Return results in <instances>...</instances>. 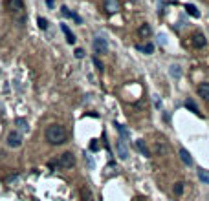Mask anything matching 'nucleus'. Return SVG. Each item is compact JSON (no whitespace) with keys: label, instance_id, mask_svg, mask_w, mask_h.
<instances>
[{"label":"nucleus","instance_id":"1","mask_svg":"<svg viewBox=\"0 0 209 201\" xmlns=\"http://www.w3.org/2000/svg\"><path fill=\"white\" fill-rule=\"evenodd\" d=\"M46 141L50 143V144H63V143H66V139H68V132L64 130V126H61V124H50L48 128H46Z\"/></svg>","mask_w":209,"mask_h":201},{"label":"nucleus","instance_id":"2","mask_svg":"<svg viewBox=\"0 0 209 201\" xmlns=\"http://www.w3.org/2000/svg\"><path fill=\"white\" fill-rule=\"evenodd\" d=\"M51 166H59V168H72L73 165H75V156L72 154V152H64V154H61V157H59V161L57 163H50Z\"/></svg>","mask_w":209,"mask_h":201},{"label":"nucleus","instance_id":"3","mask_svg":"<svg viewBox=\"0 0 209 201\" xmlns=\"http://www.w3.org/2000/svg\"><path fill=\"white\" fill-rule=\"evenodd\" d=\"M92 46H94V51H96L97 55H106V53H108V42H106L103 37H96L94 42H92Z\"/></svg>","mask_w":209,"mask_h":201},{"label":"nucleus","instance_id":"4","mask_svg":"<svg viewBox=\"0 0 209 201\" xmlns=\"http://www.w3.org/2000/svg\"><path fill=\"white\" fill-rule=\"evenodd\" d=\"M7 146L9 148H20L22 146V134L20 132H9V135H7Z\"/></svg>","mask_w":209,"mask_h":201},{"label":"nucleus","instance_id":"5","mask_svg":"<svg viewBox=\"0 0 209 201\" xmlns=\"http://www.w3.org/2000/svg\"><path fill=\"white\" fill-rule=\"evenodd\" d=\"M121 9V2L119 0H104V11L106 13H118Z\"/></svg>","mask_w":209,"mask_h":201},{"label":"nucleus","instance_id":"6","mask_svg":"<svg viewBox=\"0 0 209 201\" xmlns=\"http://www.w3.org/2000/svg\"><path fill=\"white\" fill-rule=\"evenodd\" d=\"M7 7H9L15 15L24 13V2H22V0H7Z\"/></svg>","mask_w":209,"mask_h":201},{"label":"nucleus","instance_id":"7","mask_svg":"<svg viewBox=\"0 0 209 201\" xmlns=\"http://www.w3.org/2000/svg\"><path fill=\"white\" fill-rule=\"evenodd\" d=\"M116 150H118V156H119L121 159H127V157H128V146H127V143L123 139H119L116 143Z\"/></svg>","mask_w":209,"mask_h":201},{"label":"nucleus","instance_id":"8","mask_svg":"<svg viewBox=\"0 0 209 201\" xmlns=\"http://www.w3.org/2000/svg\"><path fill=\"white\" fill-rule=\"evenodd\" d=\"M134 146H136V150L143 156V157H150V150H149V146L145 144V141L143 139H138L134 143Z\"/></svg>","mask_w":209,"mask_h":201},{"label":"nucleus","instance_id":"9","mask_svg":"<svg viewBox=\"0 0 209 201\" xmlns=\"http://www.w3.org/2000/svg\"><path fill=\"white\" fill-rule=\"evenodd\" d=\"M198 95L202 99L209 101V82H200L198 84Z\"/></svg>","mask_w":209,"mask_h":201},{"label":"nucleus","instance_id":"10","mask_svg":"<svg viewBox=\"0 0 209 201\" xmlns=\"http://www.w3.org/2000/svg\"><path fill=\"white\" fill-rule=\"evenodd\" d=\"M193 44H194L196 48H206L207 40H206V37H204L202 33H194V35H193Z\"/></svg>","mask_w":209,"mask_h":201},{"label":"nucleus","instance_id":"11","mask_svg":"<svg viewBox=\"0 0 209 201\" xmlns=\"http://www.w3.org/2000/svg\"><path fill=\"white\" fill-rule=\"evenodd\" d=\"M61 29H63V33L66 35V40H68V44H75V35L70 31V28L66 26V24H61Z\"/></svg>","mask_w":209,"mask_h":201},{"label":"nucleus","instance_id":"12","mask_svg":"<svg viewBox=\"0 0 209 201\" xmlns=\"http://www.w3.org/2000/svg\"><path fill=\"white\" fill-rule=\"evenodd\" d=\"M178 154H180V159L184 161L187 166H191V165H193V157H191V154H189L185 148H180V152H178Z\"/></svg>","mask_w":209,"mask_h":201},{"label":"nucleus","instance_id":"13","mask_svg":"<svg viewBox=\"0 0 209 201\" xmlns=\"http://www.w3.org/2000/svg\"><path fill=\"white\" fill-rule=\"evenodd\" d=\"M136 48H138V51H141V53H145V55L154 53V46H152V44H136Z\"/></svg>","mask_w":209,"mask_h":201},{"label":"nucleus","instance_id":"14","mask_svg":"<svg viewBox=\"0 0 209 201\" xmlns=\"http://www.w3.org/2000/svg\"><path fill=\"white\" fill-rule=\"evenodd\" d=\"M138 35H140V37H150V35H152L150 26H149V24H141V26L138 28Z\"/></svg>","mask_w":209,"mask_h":201},{"label":"nucleus","instance_id":"15","mask_svg":"<svg viewBox=\"0 0 209 201\" xmlns=\"http://www.w3.org/2000/svg\"><path fill=\"white\" fill-rule=\"evenodd\" d=\"M15 124L19 126L20 132H28V130H29V124H28V121L24 119V117H17V119H15Z\"/></svg>","mask_w":209,"mask_h":201},{"label":"nucleus","instance_id":"16","mask_svg":"<svg viewBox=\"0 0 209 201\" xmlns=\"http://www.w3.org/2000/svg\"><path fill=\"white\" fill-rule=\"evenodd\" d=\"M185 11H187V15H191V17H200V11H198V7L196 6H193V4H185Z\"/></svg>","mask_w":209,"mask_h":201},{"label":"nucleus","instance_id":"17","mask_svg":"<svg viewBox=\"0 0 209 201\" xmlns=\"http://www.w3.org/2000/svg\"><path fill=\"white\" fill-rule=\"evenodd\" d=\"M167 150H169L167 144H163V143H156V144H154V152H156L158 156H165Z\"/></svg>","mask_w":209,"mask_h":201},{"label":"nucleus","instance_id":"18","mask_svg":"<svg viewBox=\"0 0 209 201\" xmlns=\"http://www.w3.org/2000/svg\"><path fill=\"white\" fill-rule=\"evenodd\" d=\"M198 177H200V181H202V183L209 185V172H207V170L200 168V170H198Z\"/></svg>","mask_w":209,"mask_h":201},{"label":"nucleus","instance_id":"19","mask_svg":"<svg viewBox=\"0 0 209 201\" xmlns=\"http://www.w3.org/2000/svg\"><path fill=\"white\" fill-rule=\"evenodd\" d=\"M185 106H187V108L191 110V112H193V113H200V112H198V106L194 104V101H193V99H187V101H185Z\"/></svg>","mask_w":209,"mask_h":201},{"label":"nucleus","instance_id":"20","mask_svg":"<svg viewBox=\"0 0 209 201\" xmlns=\"http://www.w3.org/2000/svg\"><path fill=\"white\" fill-rule=\"evenodd\" d=\"M172 192H174L176 196H180V194L184 192V183H174V186H172Z\"/></svg>","mask_w":209,"mask_h":201},{"label":"nucleus","instance_id":"21","mask_svg":"<svg viewBox=\"0 0 209 201\" xmlns=\"http://www.w3.org/2000/svg\"><path fill=\"white\" fill-rule=\"evenodd\" d=\"M116 128H118V132H119V134H121V137H128V132H127V128L125 126H121V124H116Z\"/></svg>","mask_w":209,"mask_h":201},{"label":"nucleus","instance_id":"22","mask_svg":"<svg viewBox=\"0 0 209 201\" xmlns=\"http://www.w3.org/2000/svg\"><path fill=\"white\" fill-rule=\"evenodd\" d=\"M81 194H83V199L84 201H92V194H90V190H88V188H83V190H81Z\"/></svg>","mask_w":209,"mask_h":201},{"label":"nucleus","instance_id":"23","mask_svg":"<svg viewBox=\"0 0 209 201\" xmlns=\"http://www.w3.org/2000/svg\"><path fill=\"white\" fill-rule=\"evenodd\" d=\"M61 13H63L66 19H72V17H73V13H72V11H70V9L66 7V6H63V7H61Z\"/></svg>","mask_w":209,"mask_h":201},{"label":"nucleus","instance_id":"24","mask_svg":"<svg viewBox=\"0 0 209 201\" xmlns=\"http://www.w3.org/2000/svg\"><path fill=\"white\" fill-rule=\"evenodd\" d=\"M37 22H39V28H41V29H46V28H48V20H46V19L39 17V20H37Z\"/></svg>","mask_w":209,"mask_h":201},{"label":"nucleus","instance_id":"25","mask_svg":"<svg viewBox=\"0 0 209 201\" xmlns=\"http://www.w3.org/2000/svg\"><path fill=\"white\" fill-rule=\"evenodd\" d=\"M73 55H75V59H83V57H84V49H81V48H77V49L73 51Z\"/></svg>","mask_w":209,"mask_h":201},{"label":"nucleus","instance_id":"26","mask_svg":"<svg viewBox=\"0 0 209 201\" xmlns=\"http://www.w3.org/2000/svg\"><path fill=\"white\" fill-rule=\"evenodd\" d=\"M94 64H96V68H97L99 71H103V64H101V60L99 59H94Z\"/></svg>","mask_w":209,"mask_h":201},{"label":"nucleus","instance_id":"27","mask_svg":"<svg viewBox=\"0 0 209 201\" xmlns=\"http://www.w3.org/2000/svg\"><path fill=\"white\" fill-rule=\"evenodd\" d=\"M97 148H99V144H97V141H92V143H90V150H94V152H96Z\"/></svg>","mask_w":209,"mask_h":201},{"label":"nucleus","instance_id":"28","mask_svg":"<svg viewBox=\"0 0 209 201\" xmlns=\"http://www.w3.org/2000/svg\"><path fill=\"white\" fill-rule=\"evenodd\" d=\"M46 6H48V7H53V6H55V2H53V0H46Z\"/></svg>","mask_w":209,"mask_h":201},{"label":"nucleus","instance_id":"29","mask_svg":"<svg viewBox=\"0 0 209 201\" xmlns=\"http://www.w3.org/2000/svg\"><path fill=\"white\" fill-rule=\"evenodd\" d=\"M172 75H176V77H178V66H172Z\"/></svg>","mask_w":209,"mask_h":201},{"label":"nucleus","instance_id":"30","mask_svg":"<svg viewBox=\"0 0 209 201\" xmlns=\"http://www.w3.org/2000/svg\"><path fill=\"white\" fill-rule=\"evenodd\" d=\"M136 201H145V199H143V198H141V196H140V198H136Z\"/></svg>","mask_w":209,"mask_h":201},{"label":"nucleus","instance_id":"31","mask_svg":"<svg viewBox=\"0 0 209 201\" xmlns=\"http://www.w3.org/2000/svg\"><path fill=\"white\" fill-rule=\"evenodd\" d=\"M169 2H172V4H174V2H176V0H169Z\"/></svg>","mask_w":209,"mask_h":201}]
</instances>
